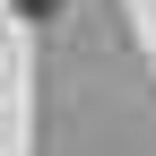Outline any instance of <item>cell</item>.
I'll return each instance as SVG.
<instances>
[{
	"instance_id": "obj_1",
	"label": "cell",
	"mask_w": 156,
	"mask_h": 156,
	"mask_svg": "<svg viewBox=\"0 0 156 156\" xmlns=\"http://www.w3.org/2000/svg\"><path fill=\"white\" fill-rule=\"evenodd\" d=\"M17 9H26V17H52V9H61V0H17Z\"/></svg>"
}]
</instances>
